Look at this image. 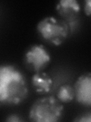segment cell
I'll list each match as a JSON object with an SVG mask.
<instances>
[{"label":"cell","instance_id":"6da1fadb","mask_svg":"<svg viewBox=\"0 0 91 122\" xmlns=\"http://www.w3.org/2000/svg\"><path fill=\"white\" fill-rule=\"evenodd\" d=\"M28 85L23 72L14 65L0 66V102L18 105L27 98Z\"/></svg>","mask_w":91,"mask_h":122},{"label":"cell","instance_id":"7a4b0ae2","mask_svg":"<svg viewBox=\"0 0 91 122\" xmlns=\"http://www.w3.org/2000/svg\"><path fill=\"white\" fill-rule=\"evenodd\" d=\"M64 106L58 98L47 95L36 99L30 106L29 119L35 122H57L62 117Z\"/></svg>","mask_w":91,"mask_h":122},{"label":"cell","instance_id":"3957f363","mask_svg":"<svg viewBox=\"0 0 91 122\" xmlns=\"http://www.w3.org/2000/svg\"><path fill=\"white\" fill-rule=\"evenodd\" d=\"M36 30L44 41L59 46L69 35L70 26L63 19L50 15L42 18L37 23Z\"/></svg>","mask_w":91,"mask_h":122},{"label":"cell","instance_id":"277c9868","mask_svg":"<svg viewBox=\"0 0 91 122\" xmlns=\"http://www.w3.org/2000/svg\"><path fill=\"white\" fill-rule=\"evenodd\" d=\"M52 57L50 53L43 44H33L24 53V61L27 66L35 72L43 71Z\"/></svg>","mask_w":91,"mask_h":122},{"label":"cell","instance_id":"5b68a950","mask_svg":"<svg viewBox=\"0 0 91 122\" xmlns=\"http://www.w3.org/2000/svg\"><path fill=\"white\" fill-rule=\"evenodd\" d=\"M74 89L77 102L84 106L91 107V72H84L77 77Z\"/></svg>","mask_w":91,"mask_h":122},{"label":"cell","instance_id":"8992f818","mask_svg":"<svg viewBox=\"0 0 91 122\" xmlns=\"http://www.w3.org/2000/svg\"><path fill=\"white\" fill-rule=\"evenodd\" d=\"M55 10L63 20L71 21L81 11V5L77 0H60L56 4Z\"/></svg>","mask_w":91,"mask_h":122},{"label":"cell","instance_id":"52a82bcc","mask_svg":"<svg viewBox=\"0 0 91 122\" xmlns=\"http://www.w3.org/2000/svg\"><path fill=\"white\" fill-rule=\"evenodd\" d=\"M31 85L33 90L40 95L47 94L51 91L53 80L50 75L44 71L35 72L31 78Z\"/></svg>","mask_w":91,"mask_h":122},{"label":"cell","instance_id":"ba28073f","mask_svg":"<svg viewBox=\"0 0 91 122\" xmlns=\"http://www.w3.org/2000/svg\"><path fill=\"white\" fill-rule=\"evenodd\" d=\"M57 98L62 103L71 102L75 98L74 86L67 83L62 85L57 91Z\"/></svg>","mask_w":91,"mask_h":122},{"label":"cell","instance_id":"9c48e42d","mask_svg":"<svg viewBox=\"0 0 91 122\" xmlns=\"http://www.w3.org/2000/svg\"><path fill=\"white\" fill-rule=\"evenodd\" d=\"M74 121H80V122H91V112H84L77 115L74 119Z\"/></svg>","mask_w":91,"mask_h":122},{"label":"cell","instance_id":"30bf717a","mask_svg":"<svg viewBox=\"0 0 91 122\" xmlns=\"http://www.w3.org/2000/svg\"><path fill=\"white\" fill-rule=\"evenodd\" d=\"M5 121L10 122H20L23 121L24 119L21 117V116H20L18 114H11L5 118Z\"/></svg>","mask_w":91,"mask_h":122},{"label":"cell","instance_id":"8fae6325","mask_svg":"<svg viewBox=\"0 0 91 122\" xmlns=\"http://www.w3.org/2000/svg\"><path fill=\"white\" fill-rule=\"evenodd\" d=\"M83 9L86 16L91 18V0H85L83 3Z\"/></svg>","mask_w":91,"mask_h":122}]
</instances>
